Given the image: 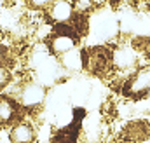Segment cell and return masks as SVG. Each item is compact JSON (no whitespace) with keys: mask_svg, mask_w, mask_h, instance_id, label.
Instances as JSON below:
<instances>
[{"mask_svg":"<svg viewBox=\"0 0 150 143\" xmlns=\"http://www.w3.org/2000/svg\"><path fill=\"white\" fill-rule=\"evenodd\" d=\"M84 72L96 77H110L112 70V47L105 44L84 47Z\"/></svg>","mask_w":150,"mask_h":143,"instance_id":"6da1fadb","label":"cell"},{"mask_svg":"<svg viewBox=\"0 0 150 143\" xmlns=\"http://www.w3.org/2000/svg\"><path fill=\"white\" fill-rule=\"evenodd\" d=\"M79 42H80V37L77 35V32L72 28V25L65 23V25H54L52 35L47 38L45 47H47L51 56L61 58L68 51L79 47Z\"/></svg>","mask_w":150,"mask_h":143,"instance_id":"7a4b0ae2","label":"cell"},{"mask_svg":"<svg viewBox=\"0 0 150 143\" xmlns=\"http://www.w3.org/2000/svg\"><path fill=\"white\" fill-rule=\"evenodd\" d=\"M120 94L133 101H143L150 96V67H142L133 72L122 84Z\"/></svg>","mask_w":150,"mask_h":143,"instance_id":"3957f363","label":"cell"},{"mask_svg":"<svg viewBox=\"0 0 150 143\" xmlns=\"http://www.w3.org/2000/svg\"><path fill=\"white\" fill-rule=\"evenodd\" d=\"M47 100V89L44 84H40L35 79H30V75L25 77L19 94L16 98V101L28 112H35L42 107Z\"/></svg>","mask_w":150,"mask_h":143,"instance_id":"277c9868","label":"cell"},{"mask_svg":"<svg viewBox=\"0 0 150 143\" xmlns=\"http://www.w3.org/2000/svg\"><path fill=\"white\" fill-rule=\"evenodd\" d=\"M11 143H35L37 140V126L33 117H21L9 127Z\"/></svg>","mask_w":150,"mask_h":143,"instance_id":"5b68a950","label":"cell"},{"mask_svg":"<svg viewBox=\"0 0 150 143\" xmlns=\"http://www.w3.org/2000/svg\"><path fill=\"white\" fill-rule=\"evenodd\" d=\"M150 138V122L143 119H134L129 120L122 133H120V140L122 143H143Z\"/></svg>","mask_w":150,"mask_h":143,"instance_id":"8992f818","label":"cell"},{"mask_svg":"<svg viewBox=\"0 0 150 143\" xmlns=\"http://www.w3.org/2000/svg\"><path fill=\"white\" fill-rule=\"evenodd\" d=\"M21 117H25L23 107L14 98H9L4 93H0V127H5V126L11 127Z\"/></svg>","mask_w":150,"mask_h":143,"instance_id":"52a82bcc","label":"cell"},{"mask_svg":"<svg viewBox=\"0 0 150 143\" xmlns=\"http://www.w3.org/2000/svg\"><path fill=\"white\" fill-rule=\"evenodd\" d=\"M75 11L72 7V2L70 0H54L49 9L45 11V16L47 19L52 23V25H65V23H70L72 18H74Z\"/></svg>","mask_w":150,"mask_h":143,"instance_id":"ba28073f","label":"cell"},{"mask_svg":"<svg viewBox=\"0 0 150 143\" xmlns=\"http://www.w3.org/2000/svg\"><path fill=\"white\" fill-rule=\"evenodd\" d=\"M61 70L67 73H82L84 72V47H75L72 51H68L67 54H63L61 58H58Z\"/></svg>","mask_w":150,"mask_h":143,"instance_id":"9c48e42d","label":"cell"},{"mask_svg":"<svg viewBox=\"0 0 150 143\" xmlns=\"http://www.w3.org/2000/svg\"><path fill=\"white\" fill-rule=\"evenodd\" d=\"M70 2H72V7H74L75 14L91 16V14L98 9L96 0H70Z\"/></svg>","mask_w":150,"mask_h":143,"instance_id":"30bf717a","label":"cell"},{"mask_svg":"<svg viewBox=\"0 0 150 143\" xmlns=\"http://www.w3.org/2000/svg\"><path fill=\"white\" fill-rule=\"evenodd\" d=\"M52 2H54V0H26V5H28L30 9H33V11H42V12H45Z\"/></svg>","mask_w":150,"mask_h":143,"instance_id":"8fae6325","label":"cell"},{"mask_svg":"<svg viewBox=\"0 0 150 143\" xmlns=\"http://www.w3.org/2000/svg\"><path fill=\"white\" fill-rule=\"evenodd\" d=\"M11 79H12V72L9 67H5V65H0V93L5 89V86L11 82Z\"/></svg>","mask_w":150,"mask_h":143,"instance_id":"7c38bea8","label":"cell"}]
</instances>
